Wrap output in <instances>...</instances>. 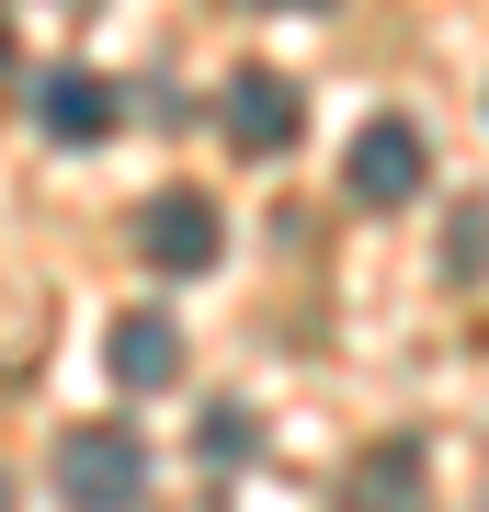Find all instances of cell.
I'll list each match as a JSON object with an SVG mask.
<instances>
[{
    "mask_svg": "<svg viewBox=\"0 0 489 512\" xmlns=\"http://www.w3.org/2000/svg\"><path fill=\"white\" fill-rule=\"evenodd\" d=\"M421 171H433V148H421L410 114H376V126L353 137V194H364V205H410Z\"/></svg>",
    "mask_w": 489,
    "mask_h": 512,
    "instance_id": "obj_2",
    "label": "cell"
},
{
    "mask_svg": "<svg viewBox=\"0 0 489 512\" xmlns=\"http://www.w3.org/2000/svg\"><path fill=\"white\" fill-rule=\"evenodd\" d=\"M0 69H12V23H0Z\"/></svg>",
    "mask_w": 489,
    "mask_h": 512,
    "instance_id": "obj_8",
    "label": "cell"
},
{
    "mask_svg": "<svg viewBox=\"0 0 489 512\" xmlns=\"http://www.w3.org/2000/svg\"><path fill=\"white\" fill-rule=\"evenodd\" d=\"M228 137L251 148V160H273V148H296V92L273 69H239L228 80Z\"/></svg>",
    "mask_w": 489,
    "mask_h": 512,
    "instance_id": "obj_5",
    "label": "cell"
},
{
    "mask_svg": "<svg viewBox=\"0 0 489 512\" xmlns=\"http://www.w3.org/2000/svg\"><path fill=\"white\" fill-rule=\"evenodd\" d=\"M114 376H126V387H171L182 376V330L160 308H126V319H114Z\"/></svg>",
    "mask_w": 489,
    "mask_h": 512,
    "instance_id": "obj_6",
    "label": "cell"
},
{
    "mask_svg": "<svg viewBox=\"0 0 489 512\" xmlns=\"http://www.w3.org/2000/svg\"><path fill=\"white\" fill-rule=\"evenodd\" d=\"M353 501H364V512H421V456H410V444H387V456H364Z\"/></svg>",
    "mask_w": 489,
    "mask_h": 512,
    "instance_id": "obj_7",
    "label": "cell"
},
{
    "mask_svg": "<svg viewBox=\"0 0 489 512\" xmlns=\"http://www.w3.org/2000/svg\"><path fill=\"white\" fill-rule=\"evenodd\" d=\"M114 80H91V69H46V92H35V126L57 137V148H103L114 137Z\"/></svg>",
    "mask_w": 489,
    "mask_h": 512,
    "instance_id": "obj_4",
    "label": "cell"
},
{
    "mask_svg": "<svg viewBox=\"0 0 489 512\" xmlns=\"http://www.w3.org/2000/svg\"><path fill=\"white\" fill-rule=\"evenodd\" d=\"M217 239H228V228H217V205H205V194H160V205L137 217V251L160 262V274H205Z\"/></svg>",
    "mask_w": 489,
    "mask_h": 512,
    "instance_id": "obj_3",
    "label": "cell"
},
{
    "mask_svg": "<svg viewBox=\"0 0 489 512\" xmlns=\"http://www.w3.org/2000/svg\"><path fill=\"white\" fill-rule=\"evenodd\" d=\"M137 490H148V456H137V433H69L57 444V501L69 512H137Z\"/></svg>",
    "mask_w": 489,
    "mask_h": 512,
    "instance_id": "obj_1",
    "label": "cell"
}]
</instances>
